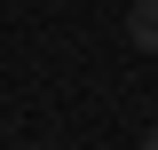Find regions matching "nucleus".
Instances as JSON below:
<instances>
[{
    "mask_svg": "<svg viewBox=\"0 0 158 150\" xmlns=\"http://www.w3.org/2000/svg\"><path fill=\"white\" fill-rule=\"evenodd\" d=\"M127 32H135V48H142V56H158V0H135Z\"/></svg>",
    "mask_w": 158,
    "mask_h": 150,
    "instance_id": "obj_1",
    "label": "nucleus"
},
{
    "mask_svg": "<svg viewBox=\"0 0 158 150\" xmlns=\"http://www.w3.org/2000/svg\"><path fill=\"white\" fill-rule=\"evenodd\" d=\"M142 142H150V150H158V127H150V134H142Z\"/></svg>",
    "mask_w": 158,
    "mask_h": 150,
    "instance_id": "obj_2",
    "label": "nucleus"
}]
</instances>
